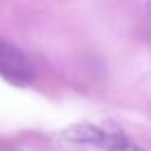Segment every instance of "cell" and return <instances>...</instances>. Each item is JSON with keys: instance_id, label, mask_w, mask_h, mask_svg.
Segmentation results:
<instances>
[{"instance_id": "6da1fadb", "label": "cell", "mask_w": 151, "mask_h": 151, "mask_svg": "<svg viewBox=\"0 0 151 151\" xmlns=\"http://www.w3.org/2000/svg\"><path fill=\"white\" fill-rule=\"evenodd\" d=\"M0 76L15 86H26L34 78L33 63L12 42L0 37Z\"/></svg>"}, {"instance_id": "7a4b0ae2", "label": "cell", "mask_w": 151, "mask_h": 151, "mask_svg": "<svg viewBox=\"0 0 151 151\" xmlns=\"http://www.w3.org/2000/svg\"><path fill=\"white\" fill-rule=\"evenodd\" d=\"M63 138L73 143H86V145H96L102 148H111L117 141L124 140V135L114 127H98L94 124L81 122V124H73L67 127L62 132Z\"/></svg>"}, {"instance_id": "3957f363", "label": "cell", "mask_w": 151, "mask_h": 151, "mask_svg": "<svg viewBox=\"0 0 151 151\" xmlns=\"http://www.w3.org/2000/svg\"><path fill=\"white\" fill-rule=\"evenodd\" d=\"M107 150H109V151H145V150H141L140 146H137V145L130 143L127 138H124V140L117 141V143L112 145L111 148H107Z\"/></svg>"}, {"instance_id": "277c9868", "label": "cell", "mask_w": 151, "mask_h": 151, "mask_svg": "<svg viewBox=\"0 0 151 151\" xmlns=\"http://www.w3.org/2000/svg\"><path fill=\"white\" fill-rule=\"evenodd\" d=\"M146 20L150 21V24H151V0L146 2Z\"/></svg>"}]
</instances>
